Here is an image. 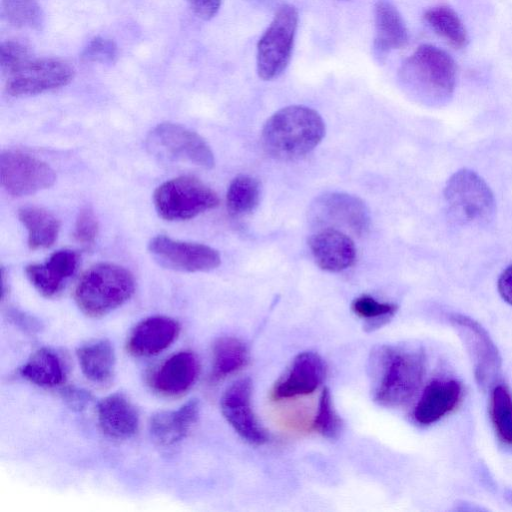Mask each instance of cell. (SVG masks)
Returning <instances> with one entry per match:
<instances>
[{
	"label": "cell",
	"mask_w": 512,
	"mask_h": 512,
	"mask_svg": "<svg viewBox=\"0 0 512 512\" xmlns=\"http://www.w3.org/2000/svg\"><path fill=\"white\" fill-rule=\"evenodd\" d=\"M81 57L87 62L111 64L118 57V48L111 39L98 36L88 42Z\"/></svg>",
	"instance_id": "cell-34"
},
{
	"label": "cell",
	"mask_w": 512,
	"mask_h": 512,
	"mask_svg": "<svg viewBox=\"0 0 512 512\" xmlns=\"http://www.w3.org/2000/svg\"><path fill=\"white\" fill-rule=\"evenodd\" d=\"M6 76L8 94L15 97L31 96L67 85L74 77V69L60 59H29L6 73Z\"/></svg>",
	"instance_id": "cell-9"
},
{
	"label": "cell",
	"mask_w": 512,
	"mask_h": 512,
	"mask_svg": "<svg viewBox=\"0 0 512 512\" xmlns=\"http://www.w3.org/2000/svg\"><path fill=\"white\" fill-rule=\"evenodd\" d=\"M20 374L29 382L48 388L61 384L65 375L60 357L49 348L33 353L21 367Z\"/></svg>",
	"instance_id": "cell-27"
},
{
	"label": "cell",
	"mask_w": 512,
	"mask_h": 512,
	"mask_svg": "<svg viewBox=\"0 0 512 512\" xmlns=\"http://www.w3.org/2000/svg\"><path fill=\"white\" fill-rule=\"evenodd\" d=\"M374 49L379 54L401 49L408 42V31L397 8L387 0H378L374 6Z\"/></svg>",
	"instance_id": "cell-23"
},
{
	"label": "cell",
	"mask_w": 512,
	"mask_h": 512,
	"mask_svg": "<svg viewBox=\"0 0 512 512\" xmlns=\"http://www.w3.org/2000/svg\"><path fill=\"white\" fill-rule=\"evenodd\" d=\"M298 26V11L291 4L280 6L257 44L258 76L266 81L283 73L291 59Z\"/></svg>",
	"instance_id": "cell-5"
},
{
	"label": "cell",
	"mask_w": 512,
	"mask_h": 512,
	"mask_svg": "<svg viewBox=\"0 0 512 512\" xmlns=\"http://www.w3.org/2000/svg\"><path fill=\"white\" fill-rule=\"evenodd\" d=\"M424 19L436 34L456 49L467 45L466 29L457 13L447 5L429 8L424 13Z\"/></svg>",
	"instance_id": "cell-28"
},
{
	"label": "cell",
	"mask_w": 512,
	"mask_h": 512,
	"mask_svg": "<svg viewBox=\"0 0 512 512\" xmlns=\"http://www.w3.org/2000/svg\"><path fill=\"white\" fill-rule=\"evenodd\" d=\"M179 323L168 316H151L139 322L131 331L126 348L137 357L156 355L168 348L178 337Z\"/></svg>",
	"instance_id": "cell-16"
},
{
	"label": "cell",
	"mask_w": 512,
	"mask_h": 512,
	"mask_svg": "<svg viewBox=\"0 0 512 512\" xmlns=\"http://www.w3.org/2000/svg\"><path fill=\"white\" fill-rule=\"evenodd\" d=\"M29 59H31L29 50L23 44L12 40L1 43L0 65L5 74Z\"/></svg>",
	"instance_id": "cell-36"
},
{
	"label": "cell",
	"mask_w": 512,
	"mask_h": 512,
	"mask_svg": "<svg viewBox=\"0 0 512 512\" xmlns=\"http://www.w3.org/2000/svg\"><path fill=\"white\" fill-rule=\"evenodd\" d=\"M77 359L84 376L97 384L109 383L115 372L116 357L107 339H98L78 348Z\"/></svg>",
	"instance_id": "cell-24"
},
{
	"label": "cell",
	"mask_w": 512,
	"mask_h": 512,
	"mask_svg": "<svg viewBox=\"0 0 512 512\" xmlns=\"http://www.w3.org/2000/svg\"><path fill=\"white\" fill-rule=\"evenodd\" d=\"M97 420L102 432L117 440L136 434L139 415L132 402L122 393H114L101 399L97 405Z\"/></svg>",
	"instance_id": "cell-21"
},
{
	"label": "cell",
	"mask_w": 512,
	"mask_h": 512,
	"mask_svg": "<svg viewBox=\"0 0 512 512\" xmlns=\"http://www.w3.org/2000/svg\"><path fill=\"white\" fill-rule=\"evenodd\" d=\"M78 262L79 256L75 251L58 250L46 262L28 265L25 273L42 296L51 298L63 290L65 282L75 273Z\"/></svg>",
	"instance_id": "cell-18"
},
{
	"label": "cell",
	"mask_w": 512,
	"mask_h": 512,
	"mask_svg": "<svg viewBox=\"0 0 512 512\" xmlns=\"http://www.w3.org/2000/svg\"><path fill=\"white\" fill-rule=\"evenodd\" d=\"M351 309L362 319L377 320L391 318L397 312L398 306L394 303L377 301L369 295H362L354 299Z\"/></svg>",
	"instance_id": "cell-33"
},
{
	"label": "cell",
	"mask_w": 512,
	"mask_h": 512,
	"mask_svg": "<svg viewBox=\"0 0 512 512\" xmlns=\"http://www.w3.org/2000/svg\"><path fill=\"white\" fill-rule=\"evenodd\" d=\"M374 400L386 407L407 403L421 386L425 358L419 349L381 346L370 360Z\"/></svg>",
	"instance_id": "cell-1"
},
{
	"label": "cell",
	"mask_w": 512,
	"mask_h": 512,
	"mask_svg": "<svg viewBox=\"0 0 512 512\" xmlns=\"http://www.w3.org/2000/svg\"><path fill=\"white\" fill-rule=\"evenodd\" d=\"M199 416V403L190 400L177 410L154 414L149 423L152 438L162 446H171L182 441L191 431Z\"/></svg>",
	"instance_id": "cell-22"
},
{
	"label": "cell",
	"mask_w": 512,
	"mask_h": 512,
	"mask_svg": "<svg viewBox=\"0 0 512 512\" xmlns=\"http://www.w3.org/2000/svg\"><path fill=\"white\" fill-rule=\"evenodd\" d=\"M490 412L498 436L504 442L512 444V397L501 384L492 389Z\"/></svg>",
	"instance_id": "cell-30"
},
{
	"label": "cell",
	"mask_w": 512,
	"mask_h": 512,
	"mask_svg": "<svg viewBox=\"0 0 512 512\" xmlns=\"http://www.w3.org/2000/svg\"><path fill=\"white\" fill-rule=\"evenodd\" d=\"M449 321L470 354L478 384L484 390L493 389L500 375L501 358L489 334L477 321L462 314H451Z\"/></svg>",
	"instance_id": "cell-11"
},
{
	"label": "cell",
	"mask_w": 512,
	"mask_h": 512,
	"mask_svg": "<svg viewBox=\"0 0 512 512\" xmlns=\"http://www.w3.org/2000/svg\"><path fill=\"white\" fill-rule=\"evenodd\" d=\"M260 201V184L250 176L234 178L227 190L226 203L231 214L243 215L252 212Z\"/></svg>",
	"instance_id": "cell-29"
},
{
	"label": "cell",
	"mask_w": 512,
	"mask_h": 512,
	"mask_svg": "<svg viewBox=\"0 0 512 512\" xmlns=\"http://www.w3.org/2000/svg\"><path fill=\"white\" fill-rule=\"evenodd\" d=\"M248 361L249 351L243 341L232 336L220 337L212 348L211 379L222 380L242 369Z\"/></svg>",
	"instance_id": "cell-26"
},
{
	"label": "cell",
	"mask_w": 512,
	"mask_h": 512,
	"mask_svg": "<svg viewBox=\"0 0 512 512\" xmlns=\"http://www.w3.org/2000/svg\"><path fill=\"white\" fill-rule=\"evenodd\" d=\"M316 222L325 228H344L355 235H363L370 226L369 210L358 197L333 192L319 197L313 211Z\"/></svg>",
	"instance_id": "cell-14"
},
{
	"label": "cell",
	"mask_w": 512,
	"mask_h": 512,
	"mask_svg": "<svg viewBox=\"0 0 512 512\" xmlns=\"http://www.w3.org/2000/svg\"><path fill=\"white\" fill-rule=\"evenodd\" d=\"M251 395L252 383L249 378L233 382L221 397V411L242 439L253 445H262L269 440V435L253 412Z\"/></svg>",
	"instance_id": "cell-13"
},
{
	"label": "cell",
	"mask_w": 512,
	"mask_h": 512,
	"mask_svg": "<svg viewBox=\"0 0 512 512\" xmlns=\"http://www.w3.org/2000/svg\"><path fill=\"white\" fill-rule=\"evenodd\" d=\"M403 77L437 99L452 95L456 64L444 50L433 45L419 46L403 63Z\"/></svg>",
	"instance_id": "cell-6"
},
{
	"label": "cell",
	"mask_w": 512,
	"mask_h": 512,
	"mask_svg": "<svg viewBox=\"0 0 512 512\" xmlns=\"http://www.w3.org/2000/svg\"><path fill=\"white\" fill-rule=\"evenodd\" d=\"M135 291V280L126 268L113 263H98L78 280L74 300L92 318L102 317L124 304Z\"/></svg>",
	"instance_id": "cell-3"
},
{
	"label": "cell",
	"mask_w": 512,
	"mask_h": 512,
	"mask_svg": "<svg viewBox=\"0 0 512 512\" xmlns=\"http://www.w3.org/2000/svg\"><path fill=\"white\" fill-rule=\"evenodd\" d=\"M99 225L94 212L90 208L82 209L76 219L74 228L75 240L86 248L95 244Z\"/></svg>",
	"instance_id": "cell-35"
},
{
	"label": "cell",
	"mask_w": 512,
	"mask_h": 512,
	"mask_svg": "<svg viewBox=\"0 0 512 512\" xmlns=\"http://www.w3.org/2000/svg\"><path fill=\"white\" fill-rule=\"evenodd\" d=\"M444 197L452 214L465 223L487 222L495 210L490 187L470 169L458 170L449 178Z\"/></svg>",
	"instance_id": "cell-7"
},
{
	"label": "cell",
	"mask_w": 512,
	"mask_h": 512,
	"mask_svg": "<svg viewBox=\"0 0 512 512\" xmlns=\"http://www.w3.org/2000/svg\"><path fill=\"white\" fill-rule=\"evenodd\" d=\"M1 15L17 27L40 28L43 12L36 0H2Z\"/></svg>",
	"instance_id": "cell-31"
},
{
	"label": "cell",
	"mask_w": 512,
	"mask_h": 512,
	"mask_svg": "<svg viewBox=\"0 0 512 512\" xmlns=\"http://www.w3.org/2000/svg\"><path fill=\"white\" fill-rule=\"evenodd\" d=\"M0 178L11 195L27 196L51 187L56 175L41 159L18 150H8L0 157Z\"/></svg>",
	"instance_id": "cell-10"
},
{
	"label": "cell",
	"mask_w": 512,
	"mask_h": 512,
	"mask_svg": "<svg viewBox=\"0 0 512 512\" xmlns=\"http://www.w3.org/2000/svg\"><path fill=\"white\" fill-rule=\"evenodd\" d=\"M325 136V123L314 109L291 105L275 112L265 123L261 140L274 158L292 160L311 152Z\"/></svg>",
	"instance_id": "cell-2"
},
{
	"label": "cell",
	"mask_w": 512,
	"mask_h": 512,
	"mask_svg": "<svg viewBox=\"0 0 512 512\" xmlns=\"http://www.w3.org/2000/svg\"><path fill=\"white\" fill-rule=\"evenodd\" d=\"M342 420L336 412L330 391L323 389L312 428L327 439H336L342 431Z\"/></svg>",
	"instance_id": "cell-32"
},
{
	"label": "cell",
	"mask_w": 512,
	"mask_h": 512,
	"mask_svg": "<svg viewBox=\"0 0 512 512\" xmlns=\"http://www.w3.org/2000/svg\"><path fill=\"white\" fill-rule=\"evenodd\" d=\"M148 250L160 265L182 272H207L221 263L220 254L214 248L165 235L153 237Z\"/></svg>",
	"instance_id": "cell-12"
},
{
	"label": "cell",
	"mask_w": 512,
	"mask_h": 512,
	"mask_svg": "<svg viewBox=\"0 0 512 512\" xmlns=\"http://www.w3.org/2000/svg\"><path fill=\"white\" fill-rule=\"evenodd\" d=\"M341 1H350V0H341Z\"/></svg>",
	"instance_id": "cell-40"
},
{
	"label": "cell",
	"mask_w": 512,
	"mask_h": 512,
	"mask_svg": "<svg viewBox=\"0 0 512 512\" xmlns=\"http://www.w3.org/2000/svg\"><path fill=\"white\" fill-rule=\"evenodd\" d=\"M462 398V386L454 379H436L424 388L413 412L421 425L437 422L456 408Z\"/></svg>",
	"instance_id": "cell-20"
},
{
	"label": "cell",
	"mask_w": 512,
	"mask_h": 512,
	"mask_svg": "<svg viewBox=\"0 0 512 512\" xmlns=\"http://www.w3.org/2000/svg\"><path fill=\"white\" fill-rule=\"evenodd\" d=\"M497 287L503 300L512 305V264L500 274Z\"/></svg>",
	"instance_id": "cell-39"
},
{
	"label": "cell",
	"mask_w": 512,
	"mask_h": 512,
	"mask_svg": "<svg viewBox=\"0 0 512 512\" xmlns=\"http://www.w3.org/2000/svg\"><path fill=\"white\" fill-rule=\"evenodd\" d=\"M158 215L167 221H184L218 206V195L195 177L180 176L159 185L153 194Z\"/></svg>",
	"instance_id": "cell-4"
},
{
	"label": "cell",
	"mask_w": 512,
	"mask_h": 512,
	"mask_svg": "<svg viewBox=\"0 0 512 512\" xmlns=\"http://www.w3.org/2000/svg\"><path fill=\"white\" fill-rule=\"evenodd\" d=\"M18 218L28 233L31 250L51 247L59 234L60 221L49 211L34 206L18 210Z\"/></svg>",
	"instance_id": "cell-25"
},
{
	"label": "cell",
	"mask_w": 512,
	"mask_h": 512,
	"mask_svg": "<svg viewBox=\"0 0 512 512\" xmlns=\"http://www.w3.org/2000/svg\"><path fill=\"white\" fill-rule=\"evenodd\" d=\"M61 394L68 407L76 411L85 409L92 399L88 391L74 386L64 388Z\"/></svg>",
	"instance_id": "cell-37"
},
{
	"label": "cell",
	"mask_w": 512,
	"mask_h": 512,
	"mask_svg": "<svg viewBox=\"0 0 512 512\" xmlns=\"http://www.w3.org/2000/svg\"><path fill=\"white\" fill-rule=\"evenodd\" d=\"M200 371L197 356L191 351H180L167 358L151 377V386L167 397L179 396L195 383Z\"/></svg>",
	"instance_id": "cell-17"
},
{
	"label": "cell",
	"mask_w": 512,
	"mask_h": 512,
	"mask_svg": "<svg viewBox=\"0 0 512 512\" xmlns=\"http://www.w3.org/2000/svg\"><path fill=\"white\" fill-rule=\"evenodd\" d=\"M187 2L198 18L210 20L218 13L222 0H187Z\"/></svg>",
	"instance_id": "cell-38"
},
{
	"label": "cell",
	"mask_w": 512,
	"mask_h": 512,
	"mask_svg": "<svg viewBox=\"0 0 512 512\" xmlns=\"http://www.w3.org/2000/svg\"><path fill=\"white\" fill-rule=\"evenodd\" d=\"M147 146L151 153L170 161L205 169L215 164L214 154L207 142L196 132L176 123L165 122L154 127L148 135Z\"/></svg>",
	"instance_id": "cell-8"
},
{
	"label": "cell",
	"mask_w": 512,
	"mask_h": 512,
	"mask_svg": "<svg viewBox=\"0 0 512 512\" xmlns=\"http://www.w3.org/2000/svg\"><path fill=\"white\" fill-rule=\"evenodd\" d=\"M309 248L317 265L326 271L339 272L353 265L356 248L343 231L324 228L309 239Z\"/></svg>",
	"instance_id": "cell-19"
},
{
	"label": "cell",
	"mask_w": 512,
	"mask_h": 512,
	"mask_svg": "<svg viewBox=\"0 0 512 512\" xmlns=\"http://www.w3.org/2000/svg\"><path fill=\"white\" fill-rule=\"evenodd\" d=\"M326 366L315 352L299 353L286 373L274 384L270 396L274 401L312 394L323 382Z\"/></svg>",
	"instance_id": "cell-15"
}]
</instances>
